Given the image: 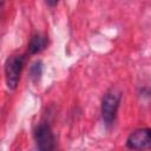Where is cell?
I'll use <instances>...</instances> for the list:
<instances>
[{
	"instance_id": "1",
	"label": "cell",
	"mask_w": 151,
	"mask_h": 151,
	"mask_svg": "<svg viewBox=\"0 0 151 151\" xmlns=\"http://www.w3.org/2000/svg\"><path fill=\"white\" fill-rule=\"evenodd\" d=\"M120 99H122V92L116 87L110 88L104 94L101 100V118L105 125L110 126L113 124L120 104Z\"/></svg>"
},
{
	"instance_id": "2",
	"label": "cell",
	"mask_w": 151,
	"mask_h": 151,
	"mask_svg": "<svg viewBox=\"0 0 151 151\" xmlns=\"http://www.w3.org/2000/svg\"><path fill=\"white\" fill-rule=\"evenodd\" d=\"M25 64V55L15 54L7 58L5 63V79L9 90H15L20 79V73Z\"/></svg>"
},
{
	"instance_id": "3",
	"label": "cell",
	"mask_w": 151,
	"mask_h": 151,
	"mask_svg": "<svg viewBox=\"0 0 151 151\" xmlns=\"http://www.w3.org/2000/svg\"><path fill=\"white\" fill-rule=\"evenodd\" d=\"M34 142L38 147V150L41 151H51L54 149L55 144V138L52 132V129L48 124L46 123H40L37 125L34 130Z\"/></svg>"
},
{
	"instance_id": "4",
	"label": "cell",
	"mask_w": 151,
	"mask_h": 151,
	"mask_svg": "<svg viewBox=\"0 0 151 151\" xmlns=\"http://www.w3.org/2000/svg\"><path fill=\"white\" fill-rule=\"evenodd\" d=\"M126 146L133 150L151 149V129L142 127L131 132L126 139Z\"/></svg>"
},
{
	"instance_id": "5",
	"label": "cell",
	"mask_w": 151,
	"mask_h": 151,
	"mask_svg": "<svg viewBox=\"0 0 151 151\" xmlns=\"http://www.w3.org/2000/svg\"><path fill=\"white\" fill-rule=\"evenodd\" d=\"M47 46V37L41 33H35L32 35L29 45H28V52L31 54H37L45 50Z\"/></svg>"
},
{
	"instance_id": "6",
	"label": "cell",
	"mask_w": 151,
	"mask_h": 151,
	"mask_svg": "<svg viewBox=\"0 0 151 151\" xmlns=\"http://www.w3.org/2000/svg\"><path fill=\"white\" fill-rule=\"evenodd\" d=\"M41 74H42V64H41V61L38 60L32 64V66L29 68V77L34 83H38Z\"/></svg>"
},
{
	"instance_id": "7",
	"label": "cell",
	"mask_w": 151,
	"mask_h": 151,
	"mask_svg": "<svg viewBox=\"0 0 151 151\" xmlns=\"http://www.w3.org/2000/svg\"><path fill=\"white\" fill-rule=\"evenodd\" d=\"M46 1V4L50 6V7H53V6H55L57 4H58V0H45Z\"/></svg>"
}]
</instances>
